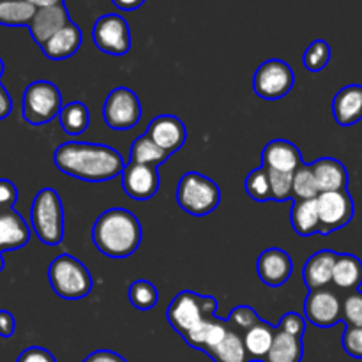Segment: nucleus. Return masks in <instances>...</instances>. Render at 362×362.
Returning a JSON list of instances; mask_svg holds the SVG:
<instances>
[{"instance_id": "nucleus-36", "label": "nucleus", "mask_w": 362, "mask_h": 362, "mask_svg": "<svg viewBox=\"0 0 362 362\" xmlns=\"http://www.w3.org/2000/svg\"><path fill=\"white\" fill-rule=\"evenodd\" d=\"M269 182H271L272 200L276 202L293 200V173L269 170Z\"/></svg>"}, {"instance_id": "nucleus-9", "label": "nucleus", "mask_w": 362, "mask_h": 362, "mask_svg": "<svg viewBox=\"0 0 362 362\" xmlns=\"http://www.w3.org/2000/svg\"><path fill=\"white\" fill-rule=\"evenodd\" d=\"M103 117L110 129H133L141 119L140 98L127 87L113 88L103 106Z\"/></svg>"}, {"instance_id": "nucleus-42", "label": "nucleus", "mask_w": 362, "mask_h": 362, "mask_svg": "<svg viewBox=\"0 0 362 362\" xmlns=\"http://www.w3.org/2000/svg\"><path fill=\"white\" fill-rule=\"evenodd\" d=\"M16 362H57L52 352L41 346H30V349L23 350L18 357Z\"/></svg>"}, {"instance_id": "nucleus-44", "label": "nucleus", "mask_w": 362, "mask_h": 362, "mask_svg": "<svg viewBox=\"0 0 362 362\" xmlns=\"http://www.w3.org/2000/svg\"><path fill=\"white\" fill-rule=\"evenodd\" d=\"M16 329V320H14L13 313L6 310H0V336L2 338H11Z\"/></svg>"}, {"instance_id": "nucleus-37", "label": "nucleus", "mask_w": 362, "mask_h": 362, "mask_svg": "<svg viewBox=\"0 0 362 362\" xmlns=\"http://www.w3.org/2000/svg\"><path fill=\"white\" fill-rule=\"evenodd\" d=\"M343 322L349 327H362V292H350L343 300Z\"/></svg>"}, {"instance_id": "nucleus-30", "label": "nucleus", "mask_w": 362, "mask_h": 362, "mask_svg": "<svg viewBox=\"0 0 362 362\" xmlns=\"http://www.w3.org/2000/svg\"><path fill=\"white\" fill-rule=\"evenodd\" d=\"M168 158V152H165L159 145H156L147 133L138 136L136 140L133 141V145H131V163L156 166V168H158V166L161 165V163H165Z\"/></svg>"}, {"instance_id": "nucleus-38", "label": "nucleus", "mask_w": 362, "mask_h": 362, "mask_svg": "<svg viewBox=\"0 0 362 362\" xmlns=\"http://www.w3.org/2000/svg\"><path fill=\"white\" fill-rule=\"evenodd\" d=\"M260 320L262 318L258 317V313L251 306H237L232 310V313H230L226 324H230L232 327L239 329V331L247 332L251 327H255V325H257Z\"/></svg>"}, {"instance_id": "nucleus-16", "label": "nucleus", "mask_w": 362, "mask_h": 362, "mask_svg": "<svg viewBox=\"0 0 362 362\" xmlns=\"http://www.w3.org/2000/svg\"><path fill=\"white\" fill-rule=\"evenodd\" d=\"M303 154L299 147L288 140H272L262 151V166L276 172L293 173L299 166H303Z\"/></svg>"}, {"instance_id": "nucleus-1", "label": "nucleus", "mask_w": 362, "mask_h": 362, "mask_svg": "<svg viewBox=\"0 0 362 362\" xmlns=\"http://www.w3.org/2000/svg\"><path fill=\"white\" fill-rule=\"evenodd\" d=\"M53 163L62 173L85 182H106L122 175L126 168L119 151L87 141L62 144L53 154Z\"/></svg>"}, {"instance_id": "nucleus-41", "label": "nucleus", "mask_w": 362, "mask_h": 362, "mask_svg": "<svg viewBox=\"0 0 362 362\" xmlns=\"http://www.w3.org/2000/svg\"><path fill=\"white\" fill-rule=\"evenodd\" d=\"M18 200V189L11 180L0 179V212L14 211Z\"/></svg>"}, {"instance_id": "nucleus-8", "label": "nucleus", "mask_w": 362, "mask_h": 362, "mask_svg": "<svg viewBox=\"0 0 362 362\" xmlns=\"http://www.w3.org/2000/svg\"><path fill=\"white\" fill-rule=\"evenodd\" d=\"M296 83L293 71L285 60L271 59L260 64L253 76V90L265 101H278L285 98Z\"/></svg>"}, {"instance_id": "nucleus-20", "label": "nucleus", "mask_w": 362, "mask_h": 362, "mask_svg": "<svg viewBox=\"0 0 362 362\" xmlns=\"http://www.w3.org/2000/svg\"><path fill=\"white\" fill-rule=\"evenodd\" d=\"M228 325L225 320H219V318L211 317L205 318L200 325L193 329V331L187 332L184 336L186 343L193 349L202 350V352L209 354L212 349L219 345V343L225 339V336L228 334Z\"/></svg>"}, {"instance_id": "nucleus-26", "label": "nucleus", "mask_w": 362, "mask_h": 362, "mask_svg": "<svg viewBox=\"0 0 362 362\" xmlns=\"http://www.w3.org/2000/svg\"><path fill=\"white\" fill-rule=\"evenodd\" d=\"M332 283L341 290H359L362 285V262L356 255H338Z\"/></svg>"}, {"instance_id": "nucleus-24", "label": "nucleus", "mask_w": 362, "mask_h": 362, "mask_svg": "<svg viewBox=\"0 0 362 362\" xmlns=\"http://www.w3.org/2000/svg\"><path fill=\"white\" fill-rule=\"evenodd\" d=\"M290 223L297 235L310 237L320 233V214L317 198L315 200H293Z\"/></svg>"}, {"instance_id": "nucleus-43", "label": "nucleus", "mask_w": 362, "mask_h": 362, "mask_svg": "<svg viewBox=\"0 0 362 362\" xmlns=\"http://www.w3.org/2000/svg\"><path fill=\"white\" fill-rule=\"evenodd\" d=\"M81 362H127L122 356L112 350H95L90 356L85 357Z\"/></svg>"}, {"instance_id": "nucleus-6", "label": "nucleus", "mask_w": 362, "mask_h": 362, "mask_svg": "<svg viewBox=\"0 0 362 362\" xmlns=\"http://www.w3.org/2000/svg\"><path fill=\"white\" fill-rule=\"evenodd\" d=\"M216 310H218V300L212 296H200V293L184 290L177 293L175 299L172 300L166 310V318H168V324L184 338L205 318L216 317Z\"/></svg>"}, {"instance_id": "nucleus-3", "label": "nucleus", "mask_w": 362, "mask_h": 362, "mask_svg": "<svg viewBox=\"0 0 362 362\" xmlns=\"http://www.w3.org/2000/svg\"><path fill=\"white\" fill-rule=\"evenodd\" d=\"M30 225L37 239L46 246H57L64 239V205L60 194L45 187L35 194L30 209Z\"/></svg>"}, {"instance_id": "nucleus-34", "label": "nucleus", "mask_w": 362, "mask_h": 362, "mask_svg": "<svg viewBox=\"0 0 362 362\" xmlns=\"http://www.w3.org/2000/svg\"><path fill=\"white\" fill-rule=\"evenodd\" d=\"M304 67H306L310 73H320L327 67V64L331 62V46L324 39H317V41L311 42L306 48L303 57Z\"/></svg>"}, {"instance_id": "nucleus-27", "label": "nucleus", "mask_w": 362, "mask_h": 362, "mask_svg": "<svg viewBox=\"0 0 362 362\" xmlns=\"http://www.w3.org/2000/svg\"><path fill=\"white\" fill-rule=\"evenodd\" d=\"M276 336V327H272L267 322L260 320L255 327H251L250 331L244 332L243 339L244 345H246L247 354L253 361H264L265 356L271 350L272 341H274Z\"/></svg>"}, {"instance_id": "nucleus-22", "label": "nucleus", "mask_w": 362, "mask_h": 362, "mask_svg": "<svg viewBox=\"0 0 362 362\" xmlns=\"http://www.w3.org/2000/svg\"><path fill=\"white\" fill-rule=\"evenodd\" d=\"M315 179H317L320 193H329V191H341L349 186V172L345 165L338 159L322 158L311 163Z\"/></svg>"}, {"instance_id": "nucleus-47", "label": "nucleus", "mask_w": 362, "mask_h": 362, "mask_svg": "<svg viewBox=\"0 0 362 362\" xmlns=\"http://www.w3.org/2000/svg\"><path fill=\"white\" fill-rule=\"evenodd\" d=\"M28 4L35 7V9H42V7H53V6H62L64 0H27Z\"/></svg>"}, {"instance_id": "nucleus-32", "label": "nucleus", "mask_w": 362, "mask_h": 362, "mask_svg": "<svg viewBox=\"0 0 362 362\" xmlns=\"http://www.w3.org/2000/svg\"><path fill=\"white\" fill-rule=\"evenodd\" d=\"M320 194L311 165H303L293 172V200H315Z\"/></svg>"}, {"instance_id": "nucleus-33", "label": "nucleus", "mask_w": 362, "mask_h": 362, "mask_svg": "<svg viewBox=\"0 0 362 362\" xmlns=\"http://www.w3.org/2000/svg\"><path fill=\"white\" fill-rule=\"evenodd\" d=\"M127 296H129V303L140 311L154 310L158 306L159 292L147 279H138V281H134L129 286V293Z\"/></svg>"}, {"instance_id": "nucleus-19", "label": "nucleus", "mask_w": 362, "mask_h": 362, "mask_svg": "<svg viewBox=\"0 0 362 362\" xmlns=\"http://www.w3.org/2000/svg\"><path fill=\"white\" fill-rule=\"evenodd\" d=\"M332 115L341 127H350L362 119V85H346L332 99Z\"/></svg>"}, {"instance_id": "nucleus-29", "label": "nucleus", "mask_w": 362, "mask_h": 362, "mask_svg": "<svg viewBox=\"0 0 362 362\" xmlns=\"http://www.w3.org/2000/svg\"><path fill=\"white\" fill-rule=\"evenodd\" d=\"M35 7L27 0H0V25L4 27H28Z\"/></svg>"}, {"instance_id": "nucleus-48", "label": "nucleus", "mask_w": 362, "mask_h": 362, "mask_svg": "<svg viewBox=\"0 0 362 362\" xmlns=\"http://www.w3.org/2000/svg\"><path fill=\"white\" fill-rule=\"evenodd\" d=\"M4 267H6V260H4V255L2 251H0V272L4 271Z\"/></svg>"}, {"instance_id": "nucleus-25", "label": "nucleus", "mask_w": 362, "mask_h": 362, "mask_svg": "<svg viewBox=\"0 0 362 362\" xmlns=\"http://www.w3.org/2000/svg\"><path fill=\"white\" fill-rule=\"evenodd\" d=\"M304 356L303 338L290 336L286 332L276 329L274 341L271 350L262 362H300Z\"/></svg>"}, {"instance_id": "nucleus-2", "label": "nucleus", "mask_w": 362, "mask_h": 362, "mask_svg": "<svg viewBox=\"0 0 362 362\" xmlns=\"http://www.w3.org/2000/svg\"><path fill=\"white\" fill-rule=\"evenodd\" d=\"M92 243L108 258H127L140 247L141 225L126 209H108L92 228Z\"/></svg>"}, {"instance_id": "nucleus-40", "label": "nucleus", "mask_w": 362, "mask_h": 362, "mask_svg": "<svg viewBox=\"0 0 362 362\" xmlns=\"http://www.w3.org/2000/svg\"><path fill=\"white\" fill-rule=\"evenodd\" d=\"M279 331L286 332L290 336H297V338H303L304 331H306V318L300 317L297 313H286L283 315L281 320H279L278 327Z\"/></svg>"}, {"instance_id": "nucleus-4", "label": "nucleus", "mask_w": 362, "mask_h": 362, "mask_svg": "<svg viewBox=\"0 0 362 362\" xmlns=\"http://www.w3.org/2000/svg\"><path fill=\"white\" fill-rule=\"evenodd\" d=\"M48 279L53 292L66 300L85 299L94 285L88 269L71 255H60L49 264Z\"/></svg>"}, {"instance_id": "nucleus-23", "label": "nucleus", "mask_w": 362, "mask_h": 362, "mask_svg": "<svg viewBox=\"0 0 362 362\" xmlns=\"http://www.w3.org/2000/svg\"><path fill=\"white\" fill-rule=\"evenodd\" d=\"M30 240V228L16 211L0 212V251L20 250Z\"/></svg>"}, {"instance_id": "nucleus-12", "label": "nucleus", "mask_w": 362, "mask_h": 362, "mask_svg": "<svg viewBox=\"0 0 362 362\" xmlns=\"http://www.w3.org/2000/svg\"><path fill=\"white\" fill-rule=\"evenodd\" d=\"M304 318L315 327H334L343 320V303L332 290H310L304 300Z\"/></svg>"}, {"instance_id": "nucleus-28", "label": "nucleus", "mask_w": 362, "mask_h": 362, "mask_svg": "<svg viewBox=\"0 0 362 362\" xmlns=\"http://www.w3.org/2000/svg\"><path fill=\"white\" fill-rule=\"evenodd\" d=\"M214 362H251L253 359L247 354L246 345H244L243 336L237 331L230 329L228 334L225 336L221 343L216 349L207 354Z\"/></svg>"}, {"instance_id": "nucleus-39", "label": "nucleus", "mask_w": 362, "mask_h": 362, "mask_svg": "<svg viewBox=\"0 0 362 362\" xmlns=\"http://www.w3.org/2000/svg\"><path fill=\"white\" fill-rule=\"evenodd\" d=\"M343 349L354 359H362V327H349L343 332Z\"/></svg>"}, {"instance_id": "nucleus-18", "label": "nucleus", "mask_w": 362, "mask_h": 362, "mask_svg": "<svg viewBox=\"0 0 362 362\" xmlns=\"http://www.w3.org/2000/svg\"><path fill=\"white\" fill-rule=\"evenodd\" d=\"M336 262H338V253H334L332 250H322L311 255L303 269V279L306 288H325L329 283H332Z\"/></svg>"}, {"instance_id": "nucleus-7", "label": "nucleus", "mask_w": 362, "mask_h": 362, "mask_svg": "<svg viewBox=\"0 0 362 362\" xmlns=\"http://www.w3.org/2000/svg\"><path fill=\"white\" fill-rule=\"evenodd\" d=\"M62 94L59 87L48 80L32 81L23 92L21 115L32 126H41L59 117L62 110Z\"/></svg>"}, {"instance_id": "nucleus-13", "label": "nucleus", "mask_w": 362, "mask_h": 362, "mask_svg": "<svg viewBox=\"0 0 362 362\" xmlns=\"http://www.w3.org/2000/svg\"><path fill=\"white\" fill-rule=\"evenodd\" d=\"M122 189L133 200L145 202L156 197L161 186L159 173L156 166L138 165V163H127L122 172Z\"/></svg>"}, {"instance_id": "nucleus-17", "label": "nucleus", "mask_w": 362, "mask_h": 362, "mask_svg": "<svg viewBox=\"0 0 362 362\" xmlns=\"http://www.w3.org/2000/svg\"><path fill=\"white\" fill-rule=\"evenodd\" d=\"M69 21V13H67L64 4L62 6L42 7V9L35 11L30 25H28V30H30L32 39H34L39 46H42L49 37H53L57 32L62 30Z\"/></svg>"}, {"instance_id": "nucleus-46", "label": "nucleus", "mask_w": 362, "mask_h": 362, "mask_svg": "<svg viewBox=\"0 0 362 362\" xmlns=\"http://www.w3.org/2000/svg\"><path fill=\"white\" fill-rule=\"evenodd\" d=\"M113 6L120 11H134L145 4V0H112Z\"/></svg>"}, {"instance_id": "nucleus-49", "label": "nucleus", "mask_w": 362, "mask_h": 362, "mask_svg": "<svg viewBox=\"0 0 362 362\" xmlns=\"http://www.w3.org/2000/svg\"><path fill=\"white\" fill-rule=\"evenodd\" d=\"M2 73H4V62L2 59H0V76H2Z\"/></svg>"}, {"instance_id": "nucleus-15", "label": "nucleus", "mask_w": 362, "mask_h": 362, "mask_svg": "<svg viewBox=\"0 0 362 362\" xmlns=\"http://www.w3.org/2000/svg\"><path fill=\"white\" fill-rule=\"evenodd\" d=\"M147 134L156 145L168 152L170 156L179 151L186 144L187 131L180 119L173 115H159L148 124Z\"/></svg>"}, {"instance_id": "nucleus-11", "label": "nucleus", "mask_w": 362, "mask_h": 362, "mask_svg": "<svg viewBox=\"0 0 362 362\" xmlns=\"http://www.w3.org/2000/svg\"><path fill=\"white\" fill-rule=\"evenodd\" d=\"M320 214V233L329 235L349 225L354 218V200L349 189L320 193L317 198Z\"/></svg>"}, {"instance_id": "nucleus-45", "label": "nucleus", "mask_w": 362, "mask_h": 362, "mask_svg": "<svg viewBox=\"0 0 362 362\" xmlns=\"http://www.w3.org/2000/svg\"><path fill=\"white\" fill-rule=\"evenodd\" d=\"M13 112V99H11L7 88L0 83V120L7 119Z\"/></svg>"}, {"instance_id": "nucleus-14", "label": "nucleus", "mask_w": 362, "mask_h": 362, "mask_svg": "<svg viewBox=\"0 0 362 362\" xmlns=\"http://www.w3.org/2000/svg\"><path fill=\"white\" fill-rule=\"evenodd\" d=\"M293 271V264L290 255L279 247H269L260 255L257 262L258 278L264 285L278 288L290 279Z\"/></svg>"}, {"instance_id": "nucleus-5", "label": "nucleus", "mask_w": 362, "mask_h": 362, "mask_svg": "<svg viewBox=\"0 0 362 362\" xmlns=\"http://www.w3.org/2000/svg\"><path fill=\"white\" fill-rule=\"evenodd\" d=\"M175 197L177 204L182 211L202 218L218 209L219 202H221V191H219L218 184L209 177L197 172H187L179 180Z\"/></svg>"}, {"instance_id": "nucleus-31", "label": "nucleus", "mask_w": 362, "mask_h": 362, "mask_svg": "<svg viewBox=\"0 0 362 362\" xmlns=\"http://www.w3.org/2000/svg\"><path fill=\"white\" fill-rule=\"evenodd\" d=\"M59 120L60 126L67 134L78 136L83 131H87L88 124H90V112H88L87 105L80 101H73L60 110Z\"/></svg>"}, {"instance_id": "nucleus-21", "label": "nucleus", "mask_w": 362, "mask_h": 362, "mask_svg": "<svg viewBox=\"0 0 362 362\" xmlns=\"http://www.w3.org/2000/svg\"><path fill=\"white\" fill-rule=\"evenodd\" d=\"M81 46V30L74 21H69L62 30L57 32L41 46L49 60H66L73 57Z\"/></svg>"}, {"instance_id": "nucleus-35", "label": "nucleus", "mask_w": 362, "mask_h": 362, "mask_svg": "<svg viewBox=\"0 0 362 362\" xmlns=\"http://www.w3.org/2000/svg\"><path fill=\"white\" fill-rule=\"evenodd\" d=\"M246 193L250 194V198H253L255 202H267L272 200L271 194V182H269V170L265 166L250 172V175L246 177Z\"/></svg>"}, {"instance_id": "nucleus-10", "label": "nucleus", "mask_w": 362, "mask_h": 362, "mask_svg": "<svg viewBox=\"0 0 362 362\" xmlns=\"http://www.w3.org/2000/svg\"><path fill=\"white\" fill-rule=\"evenodd\" d=\"M92 41L106 55L124 57L131 49V30L120 14H103L92 28Z\"/></svg>"}]
</instances>
